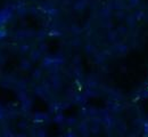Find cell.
Here are the masks:
<instances>
[{"mask_svg": "<svg viewBox=\"0 0 148 137\" xmlns=\"http://www.w3.org/2000/svg\"><path fill=\"white\" fill-rule=\"evenodd\" d=\"M5 34H6V32H5V30H2V29H0V38H2V37H5Z\"/></svg>", "mask_w": 148, "mask_h": 137, "instance_id": "cell-1", "label": "cell"}]
</instances>
